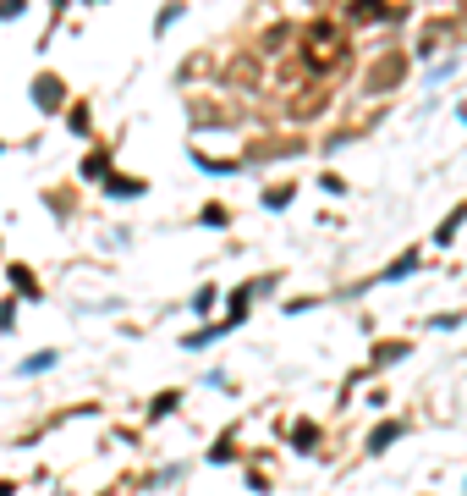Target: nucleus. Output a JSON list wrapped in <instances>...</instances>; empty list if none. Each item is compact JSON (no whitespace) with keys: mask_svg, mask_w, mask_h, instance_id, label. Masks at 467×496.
Segmentation results:
<instances>
[{"mask_svg":"<svg viewBox=\"0 0 467 496\" xmlns=\"http://www.w3.org/2000/svg\"><path fill=\"white\" fill-rule=\"evenodd\" d=\"M462 121H467V105H462Z\"/></svg>","mask_w":467,"mask_h":496,"instance_id":"nucleus-3","label":"nucleus"},{"mask_svg":"<svg viewBox=\"0 0 467 496\" xmlns=\"http://www.w3.org/2000/svg\"><path fill=\"white\" fill-rule=\"evenodd\" d=\"M390 441H396V425H385V430H374V441H368V447L379 452V447H390Z\"/></svg>","mask_w":467,"mask_h":496,"instance_id":"nucleus-2","label":"nucleus"},{"mask_svg":"<svg viewBox=\"0 0 467 496\" xmlns=\"http://www.w3.org/2000/svg\"><path fill=\"white\" fill-rule=\"evenodd\" d=\"M55 364V353H39V359H23V375H34V370H50Z\"/></svg>","mask_w":467,"mask_h":496,"instance_id":"nucleus-1","label":"nucleus"}]
</instances>
